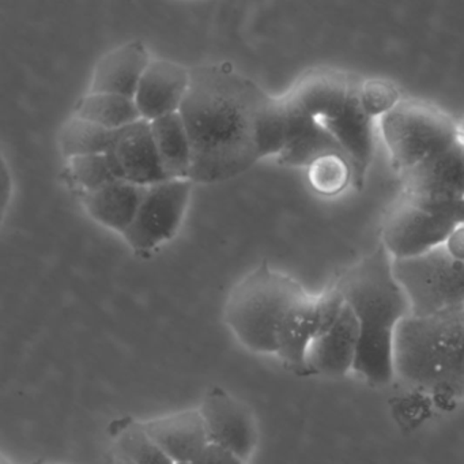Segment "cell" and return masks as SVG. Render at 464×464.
Listing matches in <instances>:
<instances>
[{"label":"cell","mask_w":464,"mask_h":464,"mask_svg":"<svg viewBox=\"0 0 464 464\" xmlns=\"http://www.w3.org/2000/svg\"><path fill=\"white\" fill-rule=\"evenodd\" d=\"M270 99L227 64L191 69L180 115L191 142L192 183L229 180L262 160L260 123Z\"/></svg>","instance_id":"obj_1"},{"label":"cell","mask_w":464,"mask_h":464,"mask_svg":"<svg viewBox=\"0 0 464 464\" xmlns=\"http://www.w3.org/2000/svg\"><path fill=\"white\" fill-rule=\"evenodd\" d=\"M336 285L361 327L360 350L353 372L373 385L395 380L396 330L411 316L409 298L393 274V257L382 243L339 274Z\"/></svg>","instance_id":"obj_2"},{"label":"cell","mask_w":464,"mask_h":464,"mask_svg":"<svg viewBox=\"0 0 464 464\" xmlns=\"http://www.w3.org/2000/svg\"><path fill=\"white\" fill-rule=\"evenodd\" d=\"M395 379L439 401H464V304L406 317L393 344Z\"/></svg>","instance_id":"obj_3"},{"label":"cell","mask_w":464,"mask_h":464,"mask_svg":"<svg viewBox=\"0 0 464 464\" xmlns=\"http://www.w3.org/2000/svg\"><path fill=\"white\" fill-rule=\"evenodd\" d=\"M308 297L309 293L295 279L265 262L244 276L227 295L225 323L249 352L276 355L285 324Z\"/></svg>","instance_id":"obj_4"},{"label":"cell","mask_w":464,"mask_h":464,"mask_svg":"<svg viewBox=\"0 0 464 464\" xmlns=\"http://www.w3.org/2000/svg\"><path fill=\"white\" fill-rule=\"evenodd\" d=\"M393 274L409 298L411 317L434 316L464 301V225L447 243L420 256L393 259Z\"/></svg>","instance_id":"obj_5"},{"label":"cell","mask_w":464,"mask_h":464,"mask_svg":"<svg viewBox=\"0 0 464 464\" xmlns=\"http://www.w3.org/2000/svg\"><path fill=\"white\" fill-rule=\"evenodd\" d=\"M380 129L399 176L460 138L453 118L441 108L417 100H401L380 119Z\"/></svg>","instance_id":"obj_6"},{"label":"cell","mask_w":464,"mask_h":464,"mask_svg":"<svg viewBox=\"0 0 464 464\" xmlns=\"http://www.w3.org/2000/svg\"><path fill=\"white\" fill-rule=\"evenodd\" d=\"M463 225L464 199L428 205L401 195L385 216L380 243L393 259H409L447 243Z\"/></svg>","instance_id":"obj_7"},{"label":"cell","mask_w":464,"mask_h":464,"mask_svg":"<svg viewBox=\"0 0 464 464\" xmlns=\"http://www.w3.org/2000/svg\"><path fill=\"white\" fill-rule=\"evenodd\" d=\"M189 179H168L148 186L131 227L123 235L130 248L148 255L175 237L191 198Z\"/></svg>","instance_id":"obj_8"},{"label":"cell","mask_w":464,"mask_h":464,"mask_svg":"<svg viewBox=\"0 0 464 464\" xmlns=\"http://www.w3.org/2000/svg\"><path fill=\"white\" fill-rule=\"evenodd\" d=\"M360 88L361 81L355 78L347 96L316 121L341 146L352 168V184L357 189L365 186L374 156V119L361 102Z\"/></svg>","instance_id":"obj_9"},{"label":"cell","mask_w":464,"mask_h":464,"mask_svg":"<svg viewBox=\"0 0 464 464\" xmlns=\"http://www.w3.org/2000/svg\"><path fill=\"white\" fill-rule=\"evenodd\" d=\"M211 445L222 448L243 461L256 450L259 433L249 407L221 387L208 391L199 406Z\"/></svg>","instance_id":"obj_10"},{"label":"cell","mask_w":464,"mask_h":464,"mask_svg":"<svg viewBox=\"0 0 464 464\" xmlns=\"http://www.w3.org/2000/svg\"><path fill=\"white\" fill-rule=\"evenodd\" d=\"M401 195L418 203L440 205L464 199L463 140L431 154L401 175Z\"/></svg>","instance_id":"obj_11"},{"label":"cell","mask_w":464,"mask_h":464,"mask_svg":"<svg viewBox=\"0 0 464 464\" xmlns=\"http://www.w3.org/2000/svg\"><path fill=\"white\" fill-rule=\"evenodd\" d=\"M189 86L191 69L167 59H153L134 96L140 118L153 121L180 112Z\"/></svg>","instance_id":"obj_12"},{"label":"cell","mask_w":464,"mask_h":464,"mask_svg":"<svg viewBox=\"0 0 464 464\" xmlns=\"http://www.w3.org/2000/svg\"><path fill=\"white\" fill-rule=\"evenodd\" d=\"M361 327L353 309L344 304L336 322L312 341L306 353L309 376H346L354 369L360 350Z\"/></svg>","instance_id":"obj_13"},{"label":"cell","mask_w":464,"mask_h":464,"mask_svg":"<svg viewBox=\"0 0 464 464\" xmlns=\"http://www.w3.org/2000/svg\"><path fill=\"white\" fill-rule=\"evenodd\" d=\"M124 180L138 186H153L168 180L154 142L150 121H135L116 131L110 153Z\"/></svg>","instance_id":"obj_14"},{"label":"cell","mask_w":464,"mask_h":464,"mask_svg":"<svg viewBox=\"0 0 464 464\" xmlns=\"http://www.w3.org/2000/svg\"><path fill=\"white\" fill-rule=\"evenodd\" d=\"M149 433L173 464L194 460L210 445L199 409L180 410L145 420Z\"/></svg>","instance_id":"obj_15"},{"label":"cell","mask_w":464,"mask_h":464,"mask_svg":"<svg viewBox=\"0 0 464 464\" xmlns=\"http://www.w3.org/2000/svg\"><path fill=\"white\" fill-rule=\"evenodd\" d=\"M153 59L140 40L105 53L94 67L91 93H111L134 99L140 80Z\"/></svg>","instance_id":"obj_16"},{"label":"cell","mask_w":464,"mask_h":464,"mask_svg":"<svg viewBox=\"0 0 464 464\" xmlns=\"http://www.w3.org/2000/svg\"><path fill=\"white\" fill-rule=\"evenodd\" d=\"M289 113V138L284 151L276 159L281 165L286 167H309L312 162L327 154H342L333 135L311 116L295 107L287 97H285Z\"/></svg>","instance_id":"obj_17"},{"label":"cell","mask_w":464,"mask_h":464,"mask_svg":"<svg viewBox=\"0 0 464 464\" xmlns=\"http://www.w3.org/2000/svg\"><path fill=\"white\" fill-rule=\"evenodd\" d=\"M145 188L124 179H118L86 194L83 205L94 221L123 236L137 216Z\"/></svg>","instance_id":"obj_18"},{"label":"cell","mask_w":464,"mask_h":464,"mask_svg":"<svg viewBox=\"0 0 464 464\" xmlns=\"http://www.w3.org/2000/svg\"><path fill=\"white\" fill-rule=\"evenodd\" d=\"M154 142L168 179H189L192 148L180 112L150 121Z\"/></svg>","instance_id":"obj_19"},{"label":"cell","mask_w":464,"mask_h":464,"mask_svg":"<svg viewBox=\"0 0 464 464\" xmlns=\"http://www.w3.org/2000/svg\"><path fill=\"white\" fill-rule=\"evenodd\" d=\"M111 450L135 464H173L146 428L145 420L116 418L108 426Z\"/></svg>","instance_id":"obj_20"},{"label":"cell","mask_w":464,"mask_h":464,"mask_svg":"<svg viewBox=\"0 0 464 464\" xmlns=\"http://www.w3.org/2000/svg\"><path fill=\"white\" fill-rule=\"evenodd\" d=\"M75 116L99 124L111 131H119L140 121L134 99L111 93H91L78 102Z\"/></svg>","instance_id":"obj_21"},{"label":"cell","mask_w":464,"mask_h":464,"mask_svg":"<svg viewBox=\"0 0 464 464\" xmlns=\"http://www.w3.org/2000/svg\"><path fill=\"white\" fill-rule=\"evenodd\" d=\"M115 135L116 131L74 115L62 130V153L69 160L110 153Z\"/></svg>","instance_id":"obj_22"},{"label":"cell","mask_w":464,"mask_h":464,"mask_svg":"<svg viewBox=\"0 0 464 464\" xmlns=\"http://www.w3.org/2000/svg\"><path fill=\"white\" fill-rule=\"evenodd\" d=\"M308 180L314 191L325 197H334L341 194L352 183V168L342 154H327L309 165Z\"/></svg>","instance_id":"obj_23"},{"label":"cell","mask_w":464,"mask_h":464,"mask_svg":"<svg viewBox=\"0 0 464 464\" xmlns=\"http://www.w3.org/2000/svg\"><path fill=\"white\" fill-rule=\"evenodd\" d=\"M69 162L72 179L81 188L85 189L86 194L121 179L115 161L108 153L77 157L69 160Z\"/></svg>","instance_id":"obj_24"},{"label":"cell","mask_w":464,"mask_h":464,"mask_svg":"<svg viewBox=\"0 0 464 464\" xmlns=\"http://www.w3.org/2000/svg\"><path fill=\"white\" fill-rule=\"evenodd\" d=\"M360 96L363 107L373 119H382L401 102L396 86L385 80L363 81L361 82Z\"/></svg>","instance_id":"obj_25"},{"label":"cell","mask_w":464,"mask_h":464,"mask_svg":"<svg viewBox=\"0 0 464 464\" xmlns=\"http://www.w3.org/2000/svg\"><path fill=\"white\" fill-rule=\"evenodd\" d=\"M180 464H246V461L238 459L237 456L232 455L227 450L216 445H208L202 453L194 460L186 461Z\"/></svg>","instance_id":"obj_26"},{"label":"cell","mask_w":464,"mask_h":464,"mask_svg":"<svg viewBox=\"0 0 464 464\" xmlns=\"http://www.w3.org/2000/svg\"><path fill=\"white\" fill-rule=\"evenodd\" d=\"M110 464H135L132 463L129 459L123 458V456L119 455V453L113 452V450H110Z\"/></svg>","instance_id":"obj_27"},{"label":"cell","mask_w":464,"mask_h":464,"mask_svg":"<svg viewBox=\"0 0 464 464\" xmlns=\"http://www.w3.org/2000/svg\"><path fill=\"white\" fill-rule=\"evenodd\" d=\"M459 134H460L461 140L464 142V121L463 123L459 124Z\"/></svg>","instance_id":"obj_28"},{"label":"cell","mask_w":464,"mask_h":464,"mask_svg":"<svg viewBox=\"0 0 464 464\" xmlns=\"http://www.w3.org/2000/svg\"><path fill=\"white\" fill-rule=\"evenodd\" d=\"M31 464H62V463H55V461L37 460V461H34V463H31Z\"/></svg>","instance_id":"obj_29"},{"label":"cell","mask_w":464,"mask_h":464,"mask_svg":"<svg viewBox=\"0 0 464 464\" xmlns=\"http://www.w3.org/2000/svg\"><path fill=\"white\" fill-rule=\"evenodd\" d=\"M0 464H14L13 463L12 460H10V459H7L6 456H2V461H0Z\"/></svg>","instance_id":"obj_30"},{"label":"cell","mask_w":464,"mask_h":464,"mask_svg":"<svg viewBox=\"0 0 464 464\" xmlns=\"http://www.w3.org/2000/svg\"><path fill=\"white\" fill-rule=\"evenodd\" d=\"M463 150H464V142H463Z\"/></svg>","instance_id":"obj_31"},{"label":"cell","mask_w":464,"mask_h":464,"mask_svg":"<svg viewBox=\"0 0 464 464\" xmlns=\"http://www.w3.org/2000/svg\"><path fill=\"white\" fill-rule=\"evenodd\" d=\"M463 304H464V301H463Z\"/></svg>","instance_id":"obj_32"}]
</instances>
